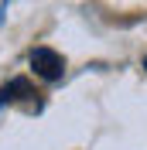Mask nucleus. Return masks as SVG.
I'll use <instances>...</instances> for the list:
<instances>
[{"instance_id": "1", "label": "nucleus", "mask_w": 147, "mask_h": 150, "mask_svg": "<svg viewBox=\"0 0 147 150\" xmlns=\"http://www.w3.org/2000/svg\"><path fill=\"white\" fill-rule=\"evenodd\" d=\"M31 68H34V75L38 79H45V82H58L65 75V58L58 55L55 48H34L31 51Z\"/></svg>"}, {"instance_id": "2", "label": "nucleus", "mask_w": 147, "mask_h": 150, "mask_svg": "<svg viewBox=\"0 0 147 150\" xmlns=\"http://www.w3.org/2000/svg\"><path fill=\"white\" fill-rule=\"evenodd\" d=\"M144 72H147V58H144Z\"/></svg>"}]
</instances>
